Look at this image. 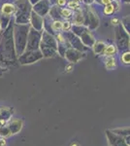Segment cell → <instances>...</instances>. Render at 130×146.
<instances>
[{
	"label": "cell",
	"instance_id": "cell-1",
	"mask_svg": "<svg viewBox=\"0 0 130 146\" xmlns=\"http://www.w3.org/2000/svg\"><path fill=\"white\" fill-rule=\"evenodd\" d=\"M107 136L109 139V143L111 144V146H128L125 142L124 138L122 136H120L117 133H115L114 131L111 133L110 131H107Z\"/></svg>",
	"mask_w": 130,
	"mask_h": 146
},
{
	"label": "cell",
	"instance_id": "cell-2",
	"mask_svg": "<svg viewBox=\"0 0 130 146\" xmlns=\"http://www.w3.org/2000/svg\"><path fill=\"white\" fill-rule=\"evenodd\" d=\"M9 129H10L11 133H16L20 129H22V122L18 120H15V121L11 122L10 125L8 126Z\"/></svg>",
	"mask_w": 130,
	"mask_h": 146
},
{
	"label": "cell",
	"instance_id": "cell-3",
	"mask_svg": "<svg viewBox=\"0 0 130 146\" xmlns=\"http://www.w3.org/2000/svg\"><path fill=\"white\" fill-rule=\"evenodd\" d=\"M115 58H108L107 62H106V67H107V69H113V68H115Z\"/></svg>",
	"mask_w": 130,
	"mask_h": 146
},
{
	"label": "cell",
	"instance_id": "cell-4",
	"mask_svg": "<svg viewBox=\"0 0 130 146\" xmlns=\"http://www.w3.org/2000/svg\"><path fill=\"white\" fill-rule=\"evenodd\" d=\"M115 133H117V135H119L120 136H122V135H125V136H127V135H129V128L128 129H115V131H113Z\"/></svg>",
	"mask_w": 130,
	"mask_h": 146
},
{
	"label": "cell",
	"instance_id": "cell-5",
	"mask_svg": "<svg viewBox=\"0 0 130 146\" xmlns=\"http://www.w3.org/2000/svg\"><path fill=\"white\" fill-rule=\"evenodd\" d=\"M10 135H11V131H10V129H9L8 127H2V128L0 129V135L9 136Z\"/></svg>",
	"mask_w": 130,
	"mask_h": 146
},
{
	"label": "cell",
	"instance_id": "cell-6",
	"mask_svg": "<svg viewBox=\"0 0 130 146\" xmlns=\"http://www.w3.org/2000/svg\"><path fill=\"white\" fill-rule=\"evenodd\" d=\"M115 53V48L114 46H108L105 49V54L106 55H114Z\"/></svg>",
	"mask_w": 130,
	"mask_h": 146
},
{
	"label": "cell",
	"instance_id": "cell-7",
	"mask_svg": "<svg viewBox=\"0 0 130 146\" xmlns=\"http://www.w3.org/2000/svg\"><path fill=\"white\" fill-rule=\"evenodd\" d=\"M13 11H14V8H13V6H12V5H9V4H6V5H4L3 12L5 14H11Z\"/></svg>",
	"mask_w": 130,
	"mask_h": 146
},
{
	"label": "cell",
	"instance_id": "cell-8",
	"mask_svg": "<svg viewBox=\"0 0 130 146\" xmlns=\"http://www.w3.org/2000/svg\"><path fill=\"white\" fill-rule=\"evenodd\" d=\"M113 11H114V6L111 5V4H108V6L105 8V14L109 15V14L113 13Z\"/></svg>",
	"mask_w": 130,
	"mask_h": 146
},
{
	"label": "cell",
	"instance_id": "cell-9",
	"mask_svg": "<svg viewBox=\"0 0 130 146\" xmlns=\"http://www.w3.org/2000/svg\"><path fill=\"white\" fill-rule=\"evenodd\" d=\"M62 27V23H59V22H55L53 23V28L55 30H57V29H59V28Z\"/></svg>",
	"mask_w": 130,
	"mask_h": 146
},
{
	"label": "cell",
	"instance_id": "cell-10",
	"mask_svg": "<svg viewBox=\"0 0 130 146\" xmlns=\"http://www.w3.org/2000/svg\"><path fill=\"white\" fill-rule=\"evenodd\" d=\"M122 60L125 63H129V54H124L123 56H122Z\"/></svg>",
	"mask_w": 130,
	"mask_h": 146
},
{
	"label": "cell",
	"instance_id": "cell-11",
	"mask_svg": "<svg viewBox=\"0 0 130 146\" xmlns=\"http://www.w3.org/2000/svg\"><path fill=\"white\" fill-rule=\"evenodd\" d=\"M62 14H63V16H64V17H70V16H71V11L64 9V10H62Z\"/></svg>",
	"mask_w": 130,
	"mask_h": 146
},
{
	"label": "cell",
	"instance_id": "cell-12",
	"mask_svg": "<svg viewBox=\"0 0 130 146\" xmlns=\"http://www.w3.org/2000/svg\"><path fill=\"white\" fill-rule=\"evenodd\" d=\"M78 5H79V3L78 2H70L69 3V6H70V8H75V7H77Z\"/></svg>",
	"mask_w": 130,
	"mask_h": 146
},
{
	"label": "cell",
	"instance_id": "cell-13",
	"mask_svg": "<svg viewBox=\"0 0 130 146\" xmlns=\"http://www.w3.org/2000/svg\"><path fill=\"white\" fill-rule=\"evenodd\" d=\"M62 27L64 28V29H68V28L70 27V23H64L62 25Z\"/></svg>",
	"mask_w": 130,
	"mask_h": 146
},
{
	"label": "cell",
	"instance_id": "cell-14",
	"mask_svg": "<svg viewBox=\"0 0 130 146\" xmlns=\"http://www.w3.org/2000/svg\"><path fill=\"white\" fill-rule=\"evenodd\" d=\"M0 146H6L5 139H0Z\"/></svg>",
	"mask_w": 130,
	"mask_h": 146
},
{
	"label": "cell",
	"instance_id": "cell-15",
	"mask_svg": "<svg viewBox=\"0 0 130 146\" xmlns=\"http://www.w3.org/2000/svg\"><path fill=\"white\" fill-rule=\"evenodd\" d=\"M102 2L104 4H106V5H108V4L111 3V0H102Z\"/></svg>",
	"mask_w": 130,
	"mask_h": 146
},
{
	"label": "cell",
	"instance_id": "cell-16",
	"mask_svg": "<svg viewBox=\"0 0 130 146\" xmlns=\"http://www.w3.org/2000/svg\"><path fill=\"white\" fill-rule=\"evenodd\" d=\"M58 4H59V5H64L65 0H58Z\"/></svg>",
	"mask_w": 130,
	"mask_h": 146
},
{
	"label": "cell",
	"instance_id": "cell-17",
	"mask_svg": "<svg viewBox=\"0 0 130 146\" xmlns=\"http://www.w3.org/2000/svg\"><path fill=\"white\" fill-rule=\"evenodd\" d=\"M71 146H80L79 144H78V143L77 142H74V143H73V144L72 145H71Z\"/></svg>",
	"mask_w": 130,
	"mask_h": 146
},
{
	"label": "cell",
	"instance_id": "cell-18",
	"mask_svg": "<svg viewBox=\"0 0 130 146\" xmlns=\"http://www.w3.org/2000/svg\"><path fill=\"white\" fill-rule=\"evenodd\" d=\"M58 38H59V40H60V41H62V40H63V39H62V37H61L60 35H59V36H58Z\"/></svg>",
	"mask_w": 130,
	"mask_h": 146
}]
</instances>
